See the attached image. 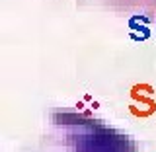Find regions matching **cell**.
Returning a JSON list of instances; mask_svg holds the SVG:
<instances>
[{
  "label": "cell",
  "instance_id": "cell-1",
  "mask_svg": "<svg viewBox=\"0 0 156 152\" xmlns=\"http://www.w3.org/2000/svg\"><path fill=\"white\" fill-rule=\"evenodd\" d=\"M131 97H133L136 104H144V105H148V107H152V109H156V101H152L150 97H146V96H143V94H139V92L133 90V88H131Z\"/></svg>",
  "mask_w": 156,
  "mask_h": 152
},
{
  "label": "cell",
  "instance_id": "cell-2",
  "mask_svg": "<svg viewBox=\"0 0 156 152\" xmlns=\"http://www.w3.org/2000/svg\"><path fill=\"white\" fill-rule=\"evenodd\" d=\"M133 90H140L143 94H156V90L150 84H136V86H133Z\"/></svg>",
  "mask_w": 156,
  "mask_h": 152
}]
</instances>
